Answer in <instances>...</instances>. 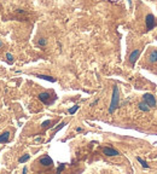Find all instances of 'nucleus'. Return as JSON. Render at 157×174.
<instances>
[{
    "mask_svg": "<svg viewBox=\"0 0 157 174\" xmlns=\"http://www.w3.org/2000/svg\"><path fill=\"white\" fill-rule=\"evenodd\" d=\"M119 101H120V92H119V87H114V91H112V98H111V104L109 108V112L112 114L116 108L119 106Z\"/></svg>",
    "mask_w": 157,
    "mask_h": 174,
    "instance_id": "f257e3e1",
    "label": "nucleus"
},
{
    "mask_svg": "<svg viewBox=\"0 0 157 174\" xmlns=\"http://www.w3.org/2000/svg\"><path fill=\"white\" fill-rule=\"evenodd\" d=\"M143 98H144V102L149 105L150 108L156 106L157 102H156V98L154 97V94H151V93H145V94L143 96Z\"/></svg>",
    "mask_w": 157,
    "mask_h": 174,
    "instance_id": "f03ea898",
    "label": "nucleus"
},
{
    "mask_svg": "<svg viewBox=\"0 0 157 174\" xmlns=\"http://www.w3.org/2000/svg\"><path fill=\"white\" fill-rule=\"evenodd\" d=\"M145 21H146V28H148L149 30L152 29L154 26H155V17H154L152 15H148Z\"/></svg>",
    "mask_w": 157,
    "mask_h": 174,
    "instance_id": "7ed1b4c3",
    "label": "nucleus"
},
{
    "mask_svg": "<svg viewBox=\"0 0 157 174\" xmlns=\"http://www.w3.org/2000/svg\"><path fill=\"white\" fill-rule=\"evenodd\" d=\"M103 152H104V155H106V156H117V155H120V152H119L117 150L111 149V147H104V149H103Z\"/></svg>",
    "mask_w": 157,
    "mask_h": 174,
    "instance_id": "20e7f679",
    "label": "nucleus"
},
{
    "mask_svg": "<svg viewBox=\"0 0 157 174\" xmlns=\"http://www.w3.org/2000/svg\"><path fill=\"white\" fill-rule=\"evenodd\" d=\"M40 165H42V166H51V165H53V161H52V158L50 156H44V157L40 158Z\"/></svg>",
    "mask_w": 157,
    "mask_h": 174,
    "instance_id": "39448f33",
    "label": "nucleus"
},
{
    "mask_svg": "<svg viewBox=\"0 0 157 174\" xmlns=\"http://www.w3.org/2000/svg\"><path fill=\"white\" fill-rule=\"evenodd\" d=\"M139 55H140V51H139V50H134V51L130 53V56H129V62H130L132 64H134L135 61L138 59Z\"/></svg>",
    "mask_w": 157,
    "mask_h": 174,
    "instance_id": "423d86ee",
    "label": "nucleus"
},
{
    "mask_svg": "<svg viewBox=\"0 0 157 174\" xmlns=\"http://www.w3.org/2000/svg\"><path fill=\"white\" fill-rule=\"evenodd\" d=\"M39 99H40L42 103L48 104V103H50V93H47V92L40 93V94H39Z\"/></svg>",
    "mask_w": 157,
    "mask_h": 174,
    "instance_id": "0eeeda50",
    "label": "nucleus"
},
{
    "mask_svg": "<svg viewBox=\"0 0 157 174\" xmlns=\"http://www.w3.org/2000/svg\"><path fill=\"white\" fill-rule=\"evenodd\" d=\"M10 138V132L9 131H5L0 134V143H7Z\"/></svg>",
    "mask_w": 157,
    "mask_h": 174,
    "instance_id": "6e6552de",
    "label": "nucleus"
},
{
    "mask_svg": "<svg viewBox=\"0 0 157 174\" xmlns=\"http://www.w3.org/2000/svg\"><path fill=\"white\" fill-rule=\"evenodd\" d=\"M36 77H40V79H44V80H47L50 82H55L56 79L52 77V76H47V75H36Z\"/></svg>",
    "mask_w": 157,
    "mask_h": 174,
    "instance_id": "1a4fd4ad",
    "label": "nucleus"
},
{
    "mask_svg": "<svg viewBox=\"0 0 157 174\" xmlns=\"http://www.w3.org/2000/svg\"><path fill=\"white\" fill-rule=\"evenodd\" d=\"M139 109H140V110H143V111H149V110H150V106L146 104L145 102H143V103H140V104H139Z\"/></svg>",
    "mask_w": 157,
    "mask_h": 174,
    "instance_id": "9d476101",
    "label": "nucleus"
},
{
    "mask_svg": "<svg viewBox=\"0 0 157 174\" xmlns=\"http://www.w3.org/2000/svg\"><path fill=\"white\" fill-rule=\"evenodd\" d=\"M150 62H152V63L157 62V51H152L151 52V55H150Z\"/></svg>",
    "mask_w": 157,
    "mask_h": 174,
    "instance_id": "9b49d317",
    "label": "nucleus"
},
{
    "mask_svg": "<svg viewBox=\"0 0 157 174\" xmlns=\"http://www.w3.org/2000/svg\"><path fill=\"white\" fill-rule=\"evenodd\" d=\"M137 160H138V162H139V163H140V165H141L144 168H146V169L149 168V165H148V163H146V162H145V161H144L141 157H137Z\"/></svg>",
    "mask_w": 157,
    "mask_h": 174,
    "instance_id": "f8f14e48",
    "label": "nucleus"
},
{
    "mask_svg": "<svg viewBox=\"0 0 157 174\" xmlns=\"http://www.w3.org/2000/svg\"><path fill=\"white\" fill-rule=\"evenodd\" d=\"M29 158H30V156H29V155H24V156H22V157L18 160V162H19V163H24V162H27Z\"/></svg>",
    "mask_w": 157,
    "mask_h": 174,
    "instance_id": "ddd939ff",
    "label": "nucleus"
},
{
    "mask_svg": "<svg viewBox=\"0 0 157 174\" xmlns=\"http://www.w3.org/2000/svg\"><path fill=\"white\" fill-rule=\"evenodd\" d=\"M77 109H79V105H75V106H73V108H70L69 109V114H75L76 111H77Z\"/></svg>",
    "mask_w": 157,
    "mask_h": 174,
    "instance_id": "4468645a",
    "label": "nucleus"
},
{
    "mask_svg": "<svg viewBox=\"0 0 157 174\" xmlns=\"http://www.w3.org/2000/svg\"><path fill=\"white\" fill-rule=\"evenodd\" d=\"M64 126H65V122H62V123H59V125H58V127L55 129V133H56V132H58L61 128H63V127H64Z\"/></svg>",
    "mask_w": 157,
    "mask_h": 174,
    "instance_id": "2eb2a0df",
    "label": "nucleus"
},
{
    "mask_svg": "<svg viewBox=\"0 0 157 174\" xmlns=\"http://www.w3.org/2000/svg\"><path fill=\"white\" fill-rule=\"evenodd\" d=\"M6 57H7V61H9V63H11V62L13 61V56H12L11 53H7V55H6Z\"/></svg>",
    "mask_w": 157,
    "mask_h": 174,
    "instance_id": "dca6fc26",
    "label": "nucleus"
},
{
    "mask_svg": "<svg viewBox=\"0 0 157 174\" xmlns=\"http://www.w3.org/2000/svg\"><path fill=\"white\" fill-rule=\"evenodd\" d=\"M39 45H40V46L46 45V39H40V40H39Z\"/></svg>",
    "mask_w": 157,
    "mask_h": 174,
    "instance_id": "f3484780",
    "label": "nucleus"
},
{
    "mask_svg": "<svg viewBox=\"0 0 157 174\" xmlns=\"http://www.w3.org/2000/svg\"><path fill=\"white\" fill-rule=\"evenodd\" d=\"M50 123H51V121H50V120H47V121L42 122V125H41V126H42V127H47V126H48Z\"/></svg>",
    "mask_w": 157,
    "mask_h": 174,
    "instance_id": "a211bd4d",
    "label": "nucleus"
},
{
    "mask_svg": "<svg viewBox=\"0 0 157 174\" xmlns=\"http://www.w3.org/2000/svg\"><path fill=\"white\" fill-rule=\"evenodd\" d=\"M64 169V165H61L59 167H58V169H57V172H61V171H63Z\"/></svg>",
    "mask_w": 157,
    "mask_h": 174,
    "instance_id": "6ab92c4d",
    "label": "nucleus"
},
{
    "mask_svg": "<svg viewBox=\"0 0 157 174\" xmlns=\"http://www.w3.org/2000/svg\"><path fill=\"white\" fill-rule=\"evenodd\" d=\"M1 46H2V42H1V40H0V47H1Z\"/></svg>",
    "mask_w": 157,
    "mask_h": 174,
    "instance_id": "aec40b11",
    "label": "nucleus"
},
{
    "mask_svg": "<svg viewBox=\"0 0 157 174\" xmlns=\"http://www.w3.org/2000/svg\"><path fill=\"white\" fill-rule=\"evenodd\" d=\"M128 1H129V2H130V0H128Z\"/></svg>",
    "mask_w": 157,
    "mask_h": 174,
    "instance_id": "412c9836",
    "label": "nucleus"
}]
</instances>
